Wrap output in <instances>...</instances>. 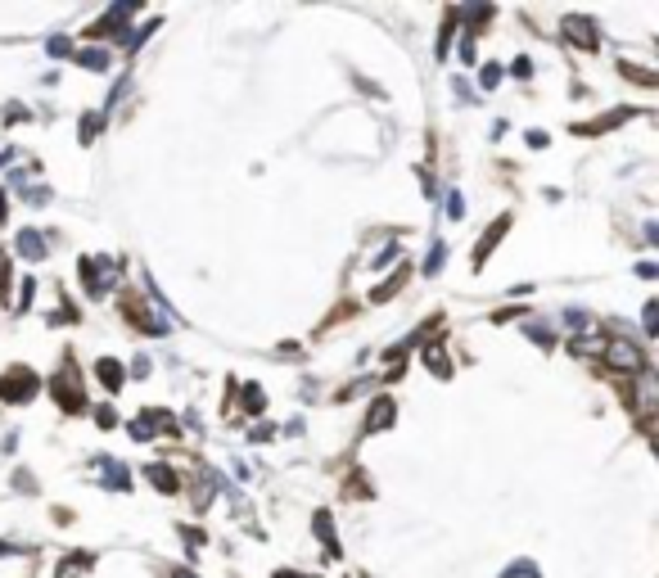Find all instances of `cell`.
Segmentation results:
<instances>
[{"mask_svg":"<svg viewBox=\"0 0 659 578\" xmlns=\"http://www.w3.org/2000/svg\"><path fill=\"white\" fill-rule=\"evenodd\" d=\"M36 389H41V379H36L32 371H23V366L0 375V398H5V402H28V398H36Z\"/></svg>","mask_w":659,"mask_h":578,"instance_id":"obj_1","label":"cell"},{"mask_svg":"<svg viewBox=\"0 0 659 578\" xmlns=\"http://www.w3.org/2000/svg\"><path fill=\"white\" fill-rule=\"evenodd\" d=\"M605 362L614 366V371H628V375H641L646 371L641 348H637V343H628V339H609L605 343Z\"/></svg>","mask_w":659,"mask_h":578,"instance_id":"obj_2","label":"cell"},{"mask_svg":"<svg viewBox=\"0 0 659 578\" xmlns=\"http://www.w3.org/2000/svg\"><path fill=\"white\" fill-rule=\"evenodd\" d=\"M50 389H55V398L64 402L68 411H77L81 402H86V398H81V389H77V366H64V371L50 379Z\"/></svg>","mask_w":659,"mask_h":578,"instance_id":"obj_3","label":"cell"},{"mask_svg":"<svg viewBox=\"0 0 659 578\" xmlns=\"http://www.w3.org/2000/svg\"><path fill=\"white\" fill-rule=\"evenodd\" d=\"M560 32L569 36L578 50H596V23H587V18H578V14H569L565 23H560Z\"/></svg>","mask_w":659,"mask_h":578,"instance_id":"obj_4","label":"cell"},{"mask_svg":"<svg viewBox=\"0 0 659 578\" xmlns=\"http://www.w3.org/2000/svg\"><path fill=\"white\" fill-rule=\"evenodd\" d=\"M393 416H398L393 398H375L371 416H366V434H380V429H388V425H393Z\"/></svg>","mask_w":659,"mask_h":578,"instance_id":"obj_5","label":"cell"},{"mask_svg":"<svg viewBox=\"0 0 659 578\" xmlns=\"http://www.w3.org/2000/svg\"><path fill=\"white\" fill-rule=\"evenodd\" d=\"M14 249H18L23 257H32V262H36V257H45V249H50V244H45V235H41V230H32V226H28V230H18Z\"/></svg>","mask_w":659,"mask_h":578,"instance_id":"obj_6","label":"cell"},{"mask_svg":"<svg viewBox=\"0 0 659 578\" xmlns=\"http://www.w3.org/2000/svg\"><path fill=\"white\" fill-rule=\"evenodd\" d=\"M506 226H510V217H497V221H492V230H488V235H483L479 244H474V267H483V262H488V253H492V244H497V240L506 235Z\"/></svg>","mask_w":659,"mask_h":578,"instance_id":"obj_7","label":"cell"},{"mask_svg":"<svg viewBox=\"0 0 659 578\" xmlns=\"http://www.w3.org/2000/svg\"><path fill=\"white\" fill-rule=\"evenodd\" d=\"M145 474H150V484H154V488H163V493H176V488H181V479L172 474V465H150Z\"/></svg>","mask_w":659,"mask_h":578,"instance_id":"obj_8","label":"cell"},{"mask_svg":"<svg viewBox=\"0 0 659 578\" xmlns=\"http://www.w3.org/2000/svg\"><path fill=\"white\" fill-rule=\"evenodd\" d=\"M95 371H100V379H104V389H108V393H118V389H122V379H127V371H122L118 362H108V357L95 366Z\"/></svg>","mask_w":659,"mask_h":578,"instance_id":"obj_9","label":"cell"},{"mask_svg":"<svg viewBox=\"0 0 659 578\" xmlns=\"http://www.w3.org/2000/svg\"><path fill=\"white\" fill-rule=\"evenodd\" d=\"M312 528H316V538H321V543H325L330 551H339V543H334V520H330V511H316Z\"/></svg>","mask_w":659,"mask_h":578,"instance_id":"obj_10","label":"cell"},{"mask_svg":"<svg viewBox=\"0 0 659 578\" xmlns=\"http://www.w3.org/2000/svg\"><path fill=\"white\" fill-rule=\"evenodd\" d=\"M77 64L104 72V68H108V50H100V45H86V50H77Z\"/></svg>","mask_w":659,"mask_h":578,"instance_id":"obj_11","label":"cell"},{"mask_svg":"<svg viewBox=\"0 0 659 578\" xmlns=\"http://www.w3.org/2000/svg\"><path fill=\"white\" fill-rule=\"evenodd\" d=\"M424 366H429L434 375H451V366H447V352L438 348V343H429V348H424Z\"/></svg>","mask_w":659,"mask_h":578,"instance_id":"obj_12","label":"cell"},{"mask_svg":"<svg viewBox=\"0 0 659 578\" xmlns=\"http://www.w3.org/2000/svg\"><path fill=\"white\" fill-rule=\"evenodd\" d=\"M407 276H411V267H398V276H393V280H384V285H380V289H375V303H384V299H393V294H398V285H402V280H407Z\"/></svg>","mask_w":659,"mask_h":578,"instance_id":"obj_13","label":"cell"},{"mask_svg":"<svg viewBox=\"0 0 659 578\" xmlns=\"http://www.w3.org/2000/svg\"><path fill=\"white\" fill-rule=\"evenodd\" d=\"M524 335H529V339H538L542 348H556V335H551L546 326H538V321H529V326H524Z\"/></svg>","mask_w":659,"mask_h":578,"instance_id":"obj_14","label":"cell"},{"mask_svg":"<svg viewBox=\"0 0 659 578\" xmlns=\"http://www.w3.org/2000/svg\"><path fill=\"white\" fill-rule=\"evenodd\" d=\"M81 569H86V556H68L64 565H59V578H77Z\"/></svg>","mask_w":659,"mask_h":578,"instance_id":"obj_15","label":"cell"},{"mask_svg":"<svg viewBox=\"0 0 659 578\" xmlns=\"http://www.w3.org/2000/svg\"><path fill=\"white\" fill-rule=\"evenodd\" d=\"M262 402H266V398H262L258 384H244V407H249V411H262Z\"/></svg>","mask_w":659,"mask_h":578,"instance_id":"obj_16","label":"cell"},{"mask_svg":"<svg viewBox=\"0 0 659 578\" xmlns=\"http://www.w3.org/2000/svg\"><path fill=\"white\" fill-rule=\"evenodd\" d=\"M443 262H447V244H434V253H429V262H424V272L434 276V272H438V267H443Z\"/></svg>","mask_w":659,"mask_h":578,"instance_id":"obj_17","label":"cell"},{"mask_svg":"<svg viewBox=\"0 0 659 578\" xmlns=\"http://www.w3.org/2000/svg\"><path fill=\"white\" fill-rule=\"evenodd\" d=\"M45 50H50L55 59H64V55H72V41H68V36H50V45H45Z\"/></svg>","mask_w":659,"mask_h":578,"instance_id":"obj_18","label":"cell"},{"mask_svg":"<svg viewBox=\"0 0 659 578\" xmlns=\"http://www.w3.org/2000/svg\"><path fill=\"white\" fill-rule=\"evenodd\" d=\"M641 321H646V326H641V330H646V335H655V330H659V326H655V321H659V307H655V303H646V312H641Z\"/></svg>","mask_w":659,"mask_h":578,"instance_id":"obj_19","label":"cell"},{"mask_svg":"<svg viewBox=\"0 0 659 578\" xmlns=\"http://www.w3.org/2000/svg\"><path fill=\"white\" fill-rule=\"evenodd\" d=\"M447 213H451V221H461V217H466V204H461V194H456V190L447 194Z\"/></svg>","mask_w":659,"mask_h":578,"instance_id":"obj_20","label":"cell"},{"mask_svg":"<svg viewBox=\"0 0 659 578\" xmlns=\"http://www.w3.org/2000/svg\"><path fill=\"white\" fill-rule=\"evenodd\" d=\"M538 569H533V565H510V569L502 574V578H533Z\"/></svg>","mask_w":659,"mask_h":578,"instance_id":"obj_21","label":"cell"},{"mask_svg":"<svg viewBox=\"0 0 659 578\" xmlns=\"http://www.w3.org/2000/svg\"><path fill=\"white\" fill-rule=\"evenodd\" d=\"M95 131H100V118H86V122H81V127H77V136H81V140H91Z\"/></svg>","mask_w":659,"mask_h":578,"instance_id":"obj_22","label":"cell"},{"mask_svg":"<svg viewBox=\"0 0 659 578\" xmlns=\"http://www.w3.org/2000/svg\"><path fill=\"white\" fill-rule=\"evenodd\" d=\"M393 257H398V244H388V249H384L380 257H375V262H371V267H375V272H380V267H388V262H393Z\"/></svg>","mask_w":659,"mask_h":578,"instance_id":"obj_23","label":"cell"},{"mask_svg":"<svg viewBox=\"0 0 659 578\" xmlns=\"http://www.w3.org/2000/svg\"><path fill=\"white\" fill-rule=\"evenodd\" d=\"M497 82H502V68H497V64H488V68H483V86H488V91H492Z\"/></svg>","mask_w":659,"mask_h":578,"instance_id":"obj_24","label":"cell"},{"mask_svg":"<svg viewBox=\"0 0 659 578\" xmlns=\"http://www.w3.org/2000/svg\"><path fill=\"white\" fill-rule=\"evenodd\" d=\"M271 434H276V429H271V425H258V429H253V434H249V438H253V443H262V438H271Z\"/></svg>","mask_w":659,"mask_h":578,"instance_id":"obj_25","label":"cell"},{"mask_svg":"<svg viewBox=\"0 0 659 578\" xmlns=\"http://www.w3.org/2000/svg\"><path fill=\"white\" fill-rule=\"evenodd\" d=\"M276 578H308V574H294V569H280Z\"/></svg>","mask_w":659,"mask_h":578,"instance_id":"obj_26","label":"cell"},{"mask_svg":"<svg viewBox=\"0 0 659 578\" xmlns=\"http://www.w3.org/2000/svg\"><path fill=\"white\" fill-rule=\"evenodd\" d=\"M0 221H5V190H0Z\"/></svg>","mask_w":659,"mask_h":578,"instance_id":"obj_27","label":"cell"}]
</instances>
